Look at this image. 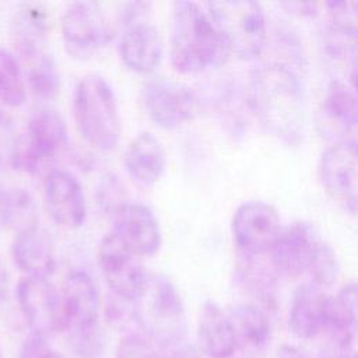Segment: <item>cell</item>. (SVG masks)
Instances as JSON below:
<instances>
[{
	"label": "cell",
	"mask_w": 358,
	"mask_h": 358,
	"mask_svg": "<svg viewBox=\"0 0 358 358\" xmlns=\"http://www.w3.org/2000/svg\"><path fill=\"white\" fill-rule=\"evenodd\" d=\"M20 55L29 90L41 99H53L60 90V73L53 55L43 45L20 50Z\"/></svg>",
	"instance_id": "cell-25"
},
{
	"label": "cell",
	"mask_w": 358,
	"mask_h": 358,
	"mask_svg": "<svg viewBox=\"0 0 358 358\" xmlns=\"http://www.w3.org/2000/svg\"><path fill=\"white\" fill-rule=\"evenodd\" d=\"M13 25V35L18 52L43 45V38L48 31V13L39 4L24 3L17 8Z\"/></svg>",
	"instance_id": "cell-26"
},
{
	"label": "cell",
	"mask_w": 358,
	"mask_h": 358,
	"mask_svg": "<svg viewBox=\"0 0 358 358\" xmlns=\"http://www.w3.org/2000/svg\"><path fill=\"white\" fill-rule=\"evenodd\" d=\"M7 296H8V274L0 257V303L4 302Z\"/></svg>",
	"instance_id": "cell-38"
},
{
	"label": "cell",
	"mask_w": 358,
	"mask_h": 358,
	"mask_svg": "<svg viewBox=\"0 0 358 358\" xmlns=\"http://www.w3.org/2000/svg\"><path fill=\"white\" fill-rule=\"evenodd\" d=\"M141 102L148 117L164 129L182 126L197 110V98L192 88L166 77L148 80L141 90Z\"/></svg>",
	"instance_id": "cell-8"
},
{
	"label": "cell",
	"mask_w": 358,
	"mask_h": 358,
	"mask_svg": "<svg viewBox=\"0 0 358 358\" xmlns=\"http://www.w3.org/2000/svg\"><path fill=\"white\" fill-rule=\"evenodd\" d=\"M60 299L63 313L62 331L98 323L101 298L98 287L88 273L83 270L70 271L63 281Z\"/></svg>",
	"instance_id": "cell-16"
},
{
	"label": "cell",
	"mask_w": 358,
	"mask_h": 358,
	"mask_svg": "<svg viewBox=\"0 0 358 358\" xmlns=\"http://www.w3.org/2000/svg\"><path fill=\"white\" fill-rule=\"evenodd\" d=\"M308 273L312 275V282L322 288L334 282L338 275V260L329 245L322 242Z\"/></svg>",
	"instance_id": "cell-30"
},
{
	"label": "cell",
	"mask_w": 358,
	"mask_h": 358,
	"mask_svg": "<svg viewBox=\"0 0 358 358\" xmlns=\"http://www.w3.org/2000/svg\"><path fill=\"white\" fill-rule=\"evenodd\" d=\"M319 116V126L323 133L347 140L343 136L354 131L358 120L355 87L338 78L331 80L327 85Z\"/></svg>",
	"instance_id": "cell-20"
},
{
	"label": "cell",
	"mask_w": 358,
	"mask_h": 358,
	"mask_svg": "<svg viewBox=\"0 0 358 358\" xmlns=\"http://www.w3.org/2000/svg\"><path fill=\"white\" fill-rule=\"evenodd\" d=\"M73 110L83 138L92 147L109 151L120 138L122 123L113 88L105 77L87 74L74 90Z\"/></svg>",
	"instance_id": "cell-4"
},
{
	"label": "cell",
	"mask_w": 358,
	"mask_h": 358,
	"mask_svg": "<svg viewBox=\"0 0 358 358\" xmlns=\"http://www.w3.org/2000/svg\"><path fill=\"white\" fill-rule=\"evenodd\" d=\"M284 7H287L289 11L296 13L299 15H308L315 14L316 4L315 3H302V1H291V3H282Z\"/></svg>",
	"instance_id": "cell-36"
},
{
	"label": "cell",
	"mask_w": 358,
	"mask_h": 358,
	"mask_svg": "<svg viewBox=\"0 0 358 358\" xmlns=\"http://www.w3.org/2000/svg\"><path fill=\"white\" fill-rule=\"evenodd\" d=\"M171 350H172L171 358H201L199 351L193 345L186 344L185 341L179 343L178 345L172 347Z\"/></svg>",
	"instance_id": "cell-35"
},
{
	"label": "cell",
	"mask_w": 358,
	"mask_h": 358,
	"mask_svg": "<svg viewBox=\"0 0 358 358\" xmlns=\"http://www.w3.org/2000/svg\"><path fill=\"white\" fill-rule=\"evenodd\" d=\"M171 63L180 73H199L224 63L229 48L200 4L176 1L171 27Z\"/></svg>",
	"instance_id": "cell-2"
},
{
	"label": "cell",
	"mask_w": 358,
	"mask_h": 358,
	"mask_svg": "<svg viewBox=\"0 0 358 358\" xmlns=\"http://www.w3.org/2000/svg\"><path fill=\"white\" fill-rule=\"evenodd\" d=\"M280 231L277 210L262 200L245 201L232 217L234 241L246 256L268 252Z\"/></svg>",
	"instance_id": "cell-12"
},
{
	"label": "cell",
	"mask_w": 358,
	"mask_h": 358,
	"mask_svg": "<svg viewBox=\"0 0 358 358\" xmlns=\"http://www.w3.org/2000/svg\"><path fill=\"white\" fill-rule=\"evenodd\" d=\"M10 253L14 264L27 277L48 278L56 268L53 242L39 227L15 234Z\"/></svg>",
	"instance_id": "cell-19"
},
{
	"label": "cell",
	"mask_w": 358,
	"mask_h": 358,
	"mask_svg": "<svg viewBox=\"0 0 358 358\" xmlns=\"http://www.w3.org/2000/svg\"><path fill=\"white\" fill-rule=\"evenodd\" d=\"M241 278L245 288H248L266 309L274 303L275 277L273 270H268V267L262 263L249 260L241 268Z\"/></svg>",
	"instance_id": "cell-28"
},
{
	"label": "cell",
	"mask_w": 358,
	"mask_h": 358,
	"mask_svg": "<svg viewBox=\"0 0 358 358\" xmlns=\"http://www.w3.org/2000/svg\"><path fill=\"white\" fill-rule=\"evenodd\" d=\"M43 200L50 218L60 227L78 228L87 217L85 194L78 179L64 169H50L43 179Z\"/></svg>",
	"instance_id": "cell-15"
},
{
	"label": "cell",
	"mask_w": 358,
	"mask_h": 358,
	"mask_svg": "<svg viewBox=\"0 0 358 358\" xmlns=\"http://www.w3.org/2000/svg\"><path fill=\"white\" fill-rule=\"evenodd\" d=\"M0 358H4V357H3V351H1V348H0Z\"/></svg>",
	"instance_id": "cell-39"
},
{
	"label": "cell",
	"mask_w": 358,
	"mask_h": 358,
	"mask_svg": "<svg viewBox=\"0 0 358 358\" xmlns=\"http://www.w3.org/2000/svg\"><path fill=\"white\" fill-rule=\"evenodd\" d=\"M15 208V187L0 185V229L11 228Z\"/></svg>",
	"instance_id": "cell-33"
},
{
	"label": "cell",
	"mask_w": 358,
	"mask_h": 358,
	"mask_svg": "<svg viewBox=\"0 0 358 358\" xmlns=\"http://www.w3.org/2000/svg\"><path fill=\"white\" fill-rule=\"evenodd\" d=\"M204 6L229 52L246 60L256 59L262 53L267 38V22L260 3L228 0L208 1Z\"/></svg>",
	"instance_id": "cell-5"
},
{
	"label": "cell",
	"mask_w": 358,
	"mask_h": 358,
	"mask_svg": "<svg viewBox=\"0 0 358 358\" xmlns=\"http://www.w3.org/2000/svg\"><path fill=\"white\" fill-rule=\"evenodd\" d=\"M53 347L48 341V337L29 333L22 341L18 352V358H49Z\"/></svg>",
	"instance_id": "cell-32"
},
{
	"label": "cell",
	"mask_w": 358,
	"mask_h": 358,
	"mask_svg": "<svg viewBox=\"0 0 358 358\" xmlns=\"http://www.w3.org/2000/svg\"><path fill=\"white\" fill-rule=\"evenodd\" d=\"M234 330L236 350L245 354L263 352L271 340V324L266 310L253 303H239L227 313Z\"/></svg>",
	"instance_id": "cell-23"
},
{
	"label": "cell",
	"mask_w": 358,
	"mask_h": 358,
	"mask_svg": "<svg viewBox=\"0 0 358 358\" xmlns=\"http://www.w3.org/2000/svg\"><path fill=\"white\" fill-rule=\"evenodd\" d=\"M322 245L309 222L298 221L281 229L268 249L270 264L274 271L287 277L308 273Z\"/></svg>",
	"instance_id": "cell-13"
},
{
	"label": "cell",
	"mask_w": 358,
	"mask_h": 358,
	"mask_svg": "<svg viewBox=\"0 0 358 358\" xmlns=\"http://www.w3.org/2000/svg\"><path fill=\"white\" fill-rule=\"evenodd\" d=\"M123 164L133 180L143 186H151L165 171V148L152 133L143 131L126 148Z\"/></svg>",
	"instance_id": "cell-22"
},
{
	"label": "cell",
	"mask_w": 358,
	"mask_h": 358,
	"mask_svg": "<svg viewBox=\"0 0 358 358\" xmlns=\"http://www.w3.org/2000/svg\"><path fill=\"white\" fill-rule=\"evenodd\" d=\"M275 358H308L306 354L298 348L296 345H291V344H284L281 345L277 352H275Z\"/></svg>",
	"instance_id": "cell-37"
},
{
	"label": "cell",
	"mask_w": 358,
	"mask_h": 358,
	"mask_svg": "<svg viewBox=\"0 0 358 358\" xmlns=\"http://www.w3.org/2000/svg\"><path fill=\"white\" fill-rule=\"evenodd\" d=\"M67 126L60 113L41 106L31 112L22 137L14 140L8 159L14 169L36 173L67 145Z\"/></svg>",
	"instance_id": "cell-6"
},
{
	"label": "cell",
	"mask_w": 358,
	"mask_h": 358,
	"mask_svg": "<svg viewBox=\"0 0 358 358\" xmlns=\"http://www.w3.org/2000/svg\"><path fill=\"white\" fill-rule=\"evenodd\" d=\"M98 263L113 295L133 302L147 278L138 256L110 232L99 243Z\"/></svg>",
	"instance_id": "cell-11"
},
{
	"label": "cell",
	"mask_w": 358,
	"mask_h": 358,
	"mask_svg": "<svg viewBox=\"0 0 358 358\" xmlns=\"http://www.w3.org/2000/svg\"><path fill=\"white\" fill-rule=\"evenodd\" d=\"M248 105L260 124L287 144L305 134V98L298 76L281 63L262 64L250 74Z\"/></svg>",
	"instance_id": "cell-1"
},
{
	"label": "cell",
	"mask_w": 358,
	"mask_h": 358,
	"mask_svg": "<svg viewBox=\"0 0 358 358\" xmlns=\"http://www.w3.org/2000/svg\"><path fill=\"white\" fill-rule=\"evenodd\" d=\"M133 306L141 333L155 345L172 348L185 341V306L176 287L168 277L162 274L147 275Z\"/></svg>",
	"instance_id": "cell-3"
},
{
	"label": "cell",
	"mask_w": 358,
	"mask_h": 358,
	"mask_svg": "<svg viewBox=\"0 0 358 358\" xmlns=\"http://www.w3.org/2000/svg\"><path fill=\"white\" fill-rule=\"evenodd\" d=\"M137 256H152L161 248V228L155 214L143 203L119 204L113 213V232Z\"/></svg>",
	"instance_id": "cell-14"
},
{
	"label": "cell",
	"mask_w": 358,
	"mask_h": 358,
	"mask_svg": "<svg viewBox=\"0 0 358 358\" xmlns=\"http://www.w3.org/2000/svg\"><path fill=\"white\" fill-rule=\"evenodd\" d=\"M330 296L313 282L299 285L289 305L288 324L292 334L302 340H313L326 330Z\"/></svg>",
	"instance_id": "cell-17"
},
{
	"label": "cell",
	"mask_w": 358,
	"mask_h": 358,
	"mask_svg": "<svg viewBox=\"0 0 358 358\" xmlns=\"http://www.w3.org/2000/svg\"><path fill=\"white\" fill-rule=\"evenodd\" d=\"M357 330V284H344L334 298H330L326 330L331 350L352 351Z\"/></svg>",
	"instance_id": "cell-24"
},
{
	"label": "cell",
	"mask_w": 358,
	"mask_h": 358,
	"mask_svg": "<svg viewBox=\"0 0 358 358\" xmlns=\"http://www.w3.org/2000/svg\"><path fill=\"white\" fill-rule=\"evenodd\" d=\"M116 358H162L157 345L143 333L126 334L119 343Z\"/></svg>",
	"instance_id": "cell-31"
},
{
	"label": "cell",
	"mask_w": 358,
	"mask_h": 358,
	"mask_svg": "<svg viewBox=\"0 0 358 358\" xmlns=\"http://www.w3.org/2000/svg\"><path fill=\"white\" fill-rule=\"evenodd\" d=\"M20 312L32 334L49 337L63 329L60 292L48 278L24 275L15 288Z\"/></svg>",
	"instance_id": "cell-9"
},
{
	"label": "cell",
	"mask_w": 358,
	"mask_h": 358,
	"mask_svg": "<svg viewBox=\"0 0 358 358\" xmlns=\"http://www.w3.org/2000/svg\"><path fill=\"white\" fill-rule=\"evenodd\" d=\"M27 84L18 59L0 46V103L18 108L25 102Z\"/></svg>",
	"instance_id": "cell-27"
},
{
	"label": "cell",
	"mask_w": 358,
	"mask_h": 358,
	"mask_svg": "<svg viewBox=\"0 0 358 358\" xmlns=\"http://www.w3.org/2000/svg\"><path fill=\"white\" fill-rule=\"evenodd\" d=\"M122 62L136 73L154 71L164 55V42L159 31L151 22L136 21L126 27L119 42Z\"/></svg>",
	"instance_id": "cell-18"
},
{
	"label": "cell",
	"mask_w": 358,
	"mask_h": 358,
	"mask_svg": "<svg viewBox=\"0 0 358 358\" xmlns=\"http://www.w3.org/2000/svg\"><path fill=\"white\" fill-rule=\"evenodd\" d=\"M117 25L120 22L112 20L101 3H71L66 7L60 22L66 50L76 57L88 56L112 41Z\"/></svg>",
	"instance_id": "cell-7"
},
{
	"label": "cell",
	"mask_w": 358,
	"mask_h": 358,
	"mask_svg": "<svg viewBox=\"0 0 358 358\" xmlns=\"http://www.w3.org/2000/svg\"><path fill=\"white\" fill-rule=\"evenodd\" d=\"M357 143L350 138L326 148L319 162L323 189L334 203L351 214L357 211Z\"/></svg>",
	"instance_id": "cell-10"
},
{
	"label": "cell",
	"mask_w": 358,
	"mask_h": 358,
	"mask_svg": "<svg viewBox=\"0 0 358 358\" xmlns=\"http://www.w3.org/2000/svg\"><path fill=\"white\" fill-rule=\"evenodd\" d=\"M14 144L13 138V124L7 113H4L3 109H0V159L3 152H7L10 155L11 147Z\"/></svg>",
	"instance_id": "cell-34"
},
{
	"label": "cell",
	"mask_w": 358,
	"mask_h": 358,
	"mask_svg": "<svg viewBox=\"0 0 358 358\" xmlns=\"http://www.w3.org/2000/svg\"><path fill=\"white\" fill-rule=\"evenodd\" d=\"M197 340L200 351L208 358H232L236 351L229 317L214 301H206L200 306Z\"/></svg>",
	"instance_id": "cell-21"
},
{
	"label": "cell",
	"mask_w": 358,
	"mask_h": 358,
	"mask_svg": "<svg viewBox=\"0 0 358 358\" xmlns=\"http://www.w3.org/2000/svg\"><path fill=\"white\" fill-rule=\"evenodd\" d=\"M66 338L71 352L78 358H101L105 352L106 337L99 323L67 330Z\"/></svg>",
	"instance_id": "cell-29"
}]
</instances>
